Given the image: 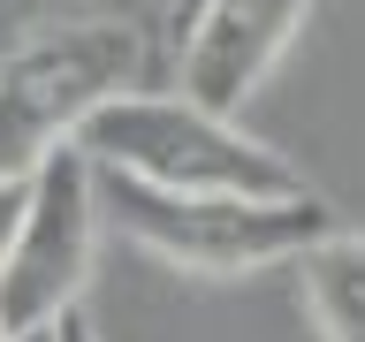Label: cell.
Instances as JSON below:
<instances>
[{"label":"cell","mask_w":365,"mask_h":342,"mask_svg":"<svg viewBox=\"0 0 365 342\" xmlns=\"http://www.w3.org/2000/svg\"><path fill=\"white\" fill-rule=\"evenodd\" d=\"M76 145L91 152V167L160 182V190H244V198L312 190L274 145H259L251 130H236V114L190 91H122L76 130Z\"/></svg>","instance_id":"6da1fadb"},{"label":"cell","mask_w":365,"mask_h":342,"mask_svg":"<svg viewBox=\"0 0 365 342\" xmlns=\"http://www.w3.org/2000/svg\"><path fill=\"white\" fill-rule=\"evenodd\" d=\"M145 38L122 16L38 23L31 38L0 46V175H31L46 152L76 145L91 114L137 91Z\"/></svg>","instance_id":"7a4b0ae2"},{"label":"cell","mask_w":365,"mask_h":342,"mask_svg":"<svg viewBox=\"0 0 365 342\" xmlns=\"http://www.w3.org/2000/svg\"><path fill=\"white\" fill-rule=\"evenodd\" d=\"M99 213H107L137 251H153L182 274H251L289 266L319 228H335V205L319 190L297 198H244V190H160V182L99 167Z\"/></svg>","instance_id":"3957f363"},{"label":"cell","mask_w":365,"mask_h":342,"mask_svg":"<svg viewBox=\"0 0 365 342\" xmlns=\"http://www.w3.org/2000/svg\"><path fill=\"white\" fill-rule=\"evenodd\" d=\"M91 251H99V167L84 145H61L31 167V205L0 259V327L23 335L76 312L91 281Z\"/></svg>","instance_id":"277c9868"},{"label":"cell","mask_w":365,"mask_h":342,"mask_svg":"<svg viewBox=\"0 0 365 342\" xmlns=\"http://www.w3.org/2000/svg\"><path fill=\"white\" fill-rule=\"evenodd\" d=\"M312 0H205L175 31V76L190 99L221 114H244V99L274 76V61L297 46Z\"/></svg>","instance_id":"5b68a950"},{"label":"cell","mask_w":365,"mask_h":342,"mask_svg":"<svg viewBox=\"0 0 365 342\" xmlns=\"http://www.w3.org/2000/svg\"><path fill=\"white\" fill-rule=\"evenodd\" d=\"M289 266L319 342H365V228H319Z\"/></svg>","instance_id":"8992f818"},{"label":"cell","mask_w":365,"mask_h":342,"mask_svg":"<svg viewBox=\"0 0 365 342\" xmlns=\"http://www.w3.org/2000/svg\"><path fill=\"white\" fill-rule=\"evenodd\" d=\"M23 205H31V175H0V259H8V244L23 228Z\"/></svg>","instance_id":"52a82bcc"},{"label":"cell","mask_w":365,"mask_h":342,"mask_svg":"<svg viewBox=\"0 0 365 342\" xmlns=\"http://www.w3.org/2000/svg\"><path fill=\"white\" fill-rule=\"evenodd\" d=\"M61 342H99V327H91L84 312H61Z\"/></svg>","instance_id":"ba28073f"},{"label":"cell","mask_w":365,"mask_h":342,"mask_svg":"<svg viewBox=\"0 0 365 342\" xmlns=\"http://www.w3.org/2000/svg\"><path fill=\"white\" fill-rule=\"evenodd\" d=\"M198 8H205V0H168V23H175V31H182V23L198 16Z\"/></svg>","instance_id":"9c48e42d"},{"label":"cell","mask_w":365,"mask_h":342,"mask_svg":"<svg viewBox=\"0 0 365 342\" xmlns=\"http://www.w3.org/2000/svg\"><path fill=\"white\" fill-rule=\"evenodd\" d=\"M8 342H61V319H53V327H23V335H8Z\"/></svg>","instance_id":"30bf717a"},{"label":"cell","mask_w":365,"mask_h":342,"mask_svg":"<svg viewBox=\"0 0 365 342\" xmlns=\"http://www.w3.org/2000/svg\"><path fill=\"white\" fill-rule=\"evenodd\" d=\"M0 342H8V327H0Z\"/></svg>","instance_id":"8fae6325"}]
</instances>
